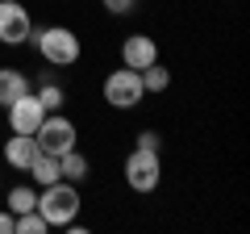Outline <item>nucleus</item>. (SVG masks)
<instances>
[{"mask_svg":"<svg viewBox=\"0 0 250 234\" xmlns=\"http://www.w3.org/2000/svg\"><path fill=\"white\" fill-rule=\"evenodd\" d=\"M83 209V197L80 188H75L71 180H54V184H42V192H38V213L46 217V226H75V217H80Z\"/></svg>","mask_w":250,"mask_h":234,"instance_id":"obj_1","label":"nucleus"},{"mask_svg":"<svg viewBox=\"0 0 250 234\" xmlns=\"http://www.w3.org/2000/svg\"><path fill=\"white\" fill-rule=\"evenodd\" d=\"M29 42L38 46V54H42L50 67H71V63H80V54H83L80 34H75V29H67V25L34 29V38H29Z\"/></svg>","mask_w":250,"mask_h":234,"instance_id":"obj_2","label":"nucleus"},{"mask_svg":"<svg viewBox=\"0 0 250 234\" xmlns=\"http://www.w3.org/2000/svg\"><path fill=\"white\" fill-rule=\"evenodd\" d=\"M34 138H38V151L67 155L75 142H80V130H75V121H71V117H62V109H59V113H46L42 117V126L34 130Z\"/></svg>","mask_w":250,"mask_h":234,"instance_id":"obj_3","label":"nucleus"},{"mask_svg":"<svg viewBox=\"0 0 250 234\" xmlns=\"http://www.w3.org/2000/svg\"><path fill=\"white\" fill-rule=\"evenodd\" d=\"M125 184L134 192H154L163 184V163H159V151H142V146H134V151L125 155Z\"/></svg>","mask_w":250,"mask_h":234,"instance_id":"obj_4","label":"nucleus"},{"mask_svg":"<svg viewBox=\"0 0 250 234\" xmlns=\"http://www.w3.org/2000/svg\"><path fill=\"white\" fill-rule=\"evenodd\" d=\"M142 96H146V88H142V75H138V71L117 67V71L104 75V100H108V109H138Z\"/></svg>","mask_w":250,"mask_h":234,"instance_id":"obj_5","label":"nucleus"},{"mask_svg":"<svg viewBox=\"0 0 250 234\" xmlns=\"http://www.w3.org/2000/svg\"><path fill=\"white\" fill-rule=\"evenodd\" d=\"M34 38V17L21 0H0V42L4 46H25Z\"/></svg>","mask_w":250,"mask_h":234,"instance_id":"obj_6","label":"nucleus"},{"mask_svg":"<svg viewBox=\"0 0 250 234\" xmlns=\"http://www.w3.org/2000/svg\"><path fill=\"white\" fill-rule=\"evenodd\" d=\"M159 63V42H154L150 34H129L121 42V67H129V71H142V67Z\"/></svg>","mask_w":250,"mask_h":234,"instance_id":"obj_7","label":"nucleus"},{"mask_svg":"<svg viewBox=\"0 0 250 234\" xmlns=\"http://www.w3.org/2000/svg\"><path fill=\"white\" fill-rule=\"evenodd\" d=\"M42 117H46V109L38 105L34 92H25V96H17L9 105V130L13 134H34V130L42 126Z\"/></svg>","mask_w":250,"mask_h":234,"instance_id":"obj_8","label":"nucleus"},{"mask_svg":"<svg viewBox=\"0 0 250 234\" xmlns=\"http://www.w3.org/2000/svg\"><path fill=\"white\" fill-rule=\"evenodd\" d=\"M38 155H42V151H38V138L34 134H13L9 142H4V163L17 167V171H29Z\"/></svg>","mask_w":250,"mask_h":234,"instance_id":"obj_9","label":"nucleus"},{"mask_svg":"<svg viewBox=\"0 0 250 234\" xmlns=\"http://www.w3.org/2000/svg\"><path fill=\"white\" fill-rule=\"evenodd\" d=\"M25 92H34L29 88V75L25 71H17V67H0V105L9 109L17 96H25Z\"/></svg>","mask_w":250,"mask_h":234,"instance_id":"obj_10","label":"nucleus"},{"mask_svg":"<svg viewBox=\"0 0 250 234\" xmlns=\"http://www.w3.org/2000/svg\"><path fill=\"white\" fill-rule=\"evenodd\" d=\"M59 171H62V180H71V184H80L83 180V176H88V159H83V155H80V146H71V151H67V155H59Z\"/></svg>","mask_w":250,"mask_h":234,"instance_id":"obj_11","label":"nucleus"},{"mask_svg":"<svg viewBox=\"0 0 250 234\" xmlns=\"http://www.w3.org/2000/svg\"><path fill=\"white\" fill-rule=\"evenodd\" d=\"M25 176H34L38 184H54V180H62V171H59V155H46V151H42Z\"/></svg>","mask_w":250,"mask_h":234,"instance_id":"obj_12","label":"nucleus"},{"mask_svg":"<svg viewBox=\"0 0 250 234\" xmlns=\"http://www.w3.org/2000/svg\"><path fill=\"white\" fill-rule=\"evenodd\" d=\"M138 75H142V88H146V92H167V88H171V71H167L163 63H150V67H142Z\"/></svg>","mask_w":250,"mask_h":234,"instance_id":"obj_13","label":"nucleus"},{"mask_svg":"<svg viewBox=\"0 0 250 234\" xmlns=\"http://www.w3.org/2000/svg\"><path fill=\"white\" fill-rule=\"evenodd\" d=\"M4 205H9V213L17 217V213H25V209H38V192L29 188V184H17V188L9 192V201H4Z\"/></svg>","mask_w":250,"mask_h":234,"instance_id":"obj_14","label":"nucleus"},{"mask_svg":"<svg viewBox=\"0 0 250 234\" xmlns=\"http://www.w3.org/2000/svg\"><path fill=\"white\" fill-rule=\"evenodd\" d=\"M50 226H46V217L38 213V209H25V213L13 217V234H46Z\"/></svg>","mask_w":250,"mask_h":234,"instance_id":"obj_15","label":"nucleus"},{"mask_svg":"<svg viewBox=\"0 0 250 234\" xmlns=\"http://www.w3.org/2000/svg\"><path fill=\"white\" fill-rule=\"evenodd\" d=\"M34 96H38V105H42L46 113H59V109H62V100H67V92H62V84H42V88H38Z\"/></svg>","mask_w":250,"mask_h":234,"instance_id":"obj_16","label":"nucleus"},{"mask_svg":"<svg viewBox=\"0 0 250 234\" xmlns=\"http://www.w3.org/2000/svg\"><path fill=\"white\" fill-rule=\"evenodd\" d=\"M138 146H142V151H163V138L154 134V130H142V134H138Z\"/></svg>","mask_w":250,"mask_h":234,"instance_id":"obj_17","label":"nucleus"},{"mask_svg":"<svg viewBox=\"0 0 250 234\" xmlns=\"http://www.w3.org/2000/svg\"><path fill=\"white\" fill-rule=\"evenodd\" d=\"M100 4H104V9L113 13V17H125V13L134 9V0H100Z\"/></svg>","mask_w":250,"mask_h":234,"instance_id":"obj_18","label":"nucleus"},{"mask_svg":"<svg viewBox=\"0 0 250 234\" xmlns=\"http://www.w3.org/2000/svg\"><path fill=\"white\" fill-rule=\"evenodd\" d=\"M0 234H13V213L9 209H0Z\"/></svg>","mask_w":250,"mask_h":234,"instance_id":"obj_19","label":"nucleus"}]
</instances>
